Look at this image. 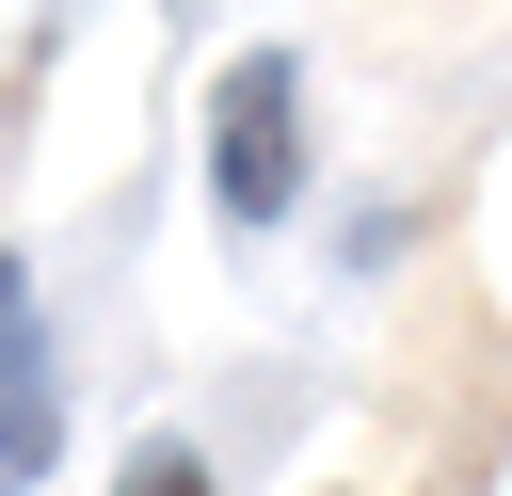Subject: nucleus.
<instances>
[{
  "label": "nucleus",
  "instance_id": "1",
  "mask_svg": "<svg viewBox=\"0 0 512 496\" xmlns=\"http://www.w3.org/2000/svg\"><path fill=\"white\" fill-rule=\"evenodd\" d=\"M288 192H304V64L240 48L224 96H208V208L224 224H288Z\"/></svg>",
  "mask_w": 512,
  "mask_h": 496
},
{
  "label": "nucleus",
  "instance_id": "2",
  "mask_svg": "<svg viewBox=\"0 0 512 496\" xmlns=\"http://www.w3.org/2000/svg\"><path fill=\"white\" fill-rule=\"evenodd\" d=\"M64 464V352L32 304V256H0V496H32Z\"/></svg>",
  "mask_w": 512,
  "mask_h": 496
},
{
  "label": "nucleus",
  "instance_id": "3",
  "mask_svg": "<svg viewBox=\"0 0 512 496\" xmlns=\"http://www.w3.org/2000/svg\"><path fill=\"white\" fill-rule=\"evenodd\" d=\"M112 496H208V464H192V448H144V464H128Z\"/></svg>",
  "mask_w": 512,
  "mask_h": 496
}]
</instances>
